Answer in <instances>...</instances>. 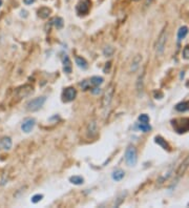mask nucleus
Wrapping results in <instances>:
<instances>
[{"instance_id": "27", "label": "nucleus", "mask_w": 189, "mask_h": 208, "mask_svg": "<svg viewBox=\"0 0 189 208\" xmlns=\"http://www.w3.org/2000/svg\"><path fill=\"white\" fill-rule=\"evenodd\" d=\"M43 199V195H35L34 197L32 198V202L33 203H38V202H40L41 200Z\"/></svg>"}, {"instance_id": "17", "label": "nucleus", "mask_w": 189, "mask_h": 208, "mask_svg": "<svg viewBox=\"0 0 189 208\" xmlns=\"http://www.w3.org/2000/svg\"><path fill=\"white\" fill-rule=\"evenodd\" d=\"M124 176H125L124 170H122V169H116L114 172H112V180H115V181H117V182H119V181H121L123 178H124Z\"/></svg>"}, {"instance_id": "10", "label": "nucleus", "mask_w": 189, "mask_h": 208, "mask_svg": "<svg viewBox=\"0 0 189 208\" xmlns=\"http://www.w3.org/2000/svg\"><path fill=\"white\" fill-rule=\"evenodd\" d=\"M90 2L89 0H82L81 2L77 5V12L79 14H86L89 11Z\"/></svg>"}, {"instance_id": "12", "label": "nucleus", "mask_w": 189, "mask_h": 208, "mask_svg": "<svg viewBox=\"0 0 189 208\" xmlns=\"http://www.w3.org/2000/svg\"><path fill=\"white\" fill-rule=\"evenodd\" d=\"M143 88H144V74H142L137 80V92L139 96L143 94Z\"/></svg>"}, {"instance_id": "28", "label": "nucleus", "mask_w": 189, "mask_h": 208, "mask_svg": "<svg viewBox=\"0 0 189 208\" xmlns=\"http://www.w3.org/2000/svg\"><path fill=\"white\" fill-rule=\"evenodd\" d=\"M183 58L189 59V46H185L183 49Z\"/></svg>"}, {"instance_id": "34", "label": "nucleus", "mask_w": 189, "mask_h": 208, "mask_svg": "<svg viewBox=\"0 0 189 208\" xmlns=\"http://www.w3.org/2000/svg\"><path fill=\"white\" fill-rule=\"evenodd\" d=\"M135 1H139V0H135Z\"/></svg>"}, {"instance_id": "3", "label": "nucleus", "mask_w": 189, "mask_h": 208, "mask_svg": "<svg viewBox=\"0 0 189 208\" xmlns=\"http://www.w3.org/2000/svg\"><path fill=\"white\" fill-rule=\"evenodd\" d=\"M166 41H167V31L166 28H164L161 32L160 36L158 37L157 44H156V51H157L158 55H162L164 53V49L166 46Z\"/></svg>"}, {"instance_id": "18", "label": "nucleus", "mask_w": 189, "mask_h": 208, "mask_svg": "<svg viewBox=\"0 0 189 208\" xmlns=\"http://www.w3.org/2000/svg\"><path fill=\"white\" fill-rule=\"evenodd\" d=\"M75 61H76V64H77L80 69H87V66H88L87 61H86L84 58H82V57H76Z\"/></svg>"}, {"instance_id": "25", "label": "nucleus", "mask_w": 189, "mask_h": 208, "mask_svg": "<svg viewBox=\"0 0 189 208\" xmlns=\"http://www.w3.org/2000/svg\"><path fill=\"white\" fill-rule=\"evenodd\" d=\"M103 54H104V56H106V57H110L114 54V48H112V46H106L105 48L103 49Z\"/></svg>"}, {"instance_id": "6", "label": "nucleus", "mask_w": 189, "mask_h": 208, "mask_svg": "<svg viewBox=\"0 0 189 208\" xmlns=\"http://www.w3.org/2000/svg\"><path fill=\"white\" fill-rule=\"evenodd\" d=\"M77 96V90L74 87H66L63 92V101L65 102H71L75 100Z\"/></svg>"}, {"instance_id": "8", "label": "nucleus", "mask_w": 189, "mask_h": 208, "mask_svg": "<svg viewBox=\"0 0 189 208\" xmlns=\"http://www.w3.org/2000/svg\"><path fill=\"white\" fill-rule=\"evenodd\" d=\"M86 131H87V137L88 138H94L98 133V124H97V122H96L94 120L90 121V122L88 123V125H87Z\"/></svg>"}, {"instance_id": "9", "label": "nucleus", "mask_w": 189, "mask_h": 208, "mask_svg": "<svg viewBox=\"0 0 189 208\" xmlns=\"http://www.w3.org/2000/svg\"><path fill=\"white\" fill-rule=\"evenodd\" d=\"M188 167H189V154L186 157V159L181 163V165L179 166L178 170H176V177H178V178L182 177L183 174H185V171H186Z\"/></svg>"}, {"instance_id": "21", "label": "nucleus", "mask_w": 189, "mask_h": 208, "mask_svg": "<svg viewBox=\"0 0 189 208\" xmlns=\"http://www.w3.org/2000/svg\"><path fill=\"white\" fill-rule=\"evenodd\" d=\"M69 182L74 185H82L84 183V179L80 176H73L69 178Z\"/></svg>"}, {"instance_id": "16", "label": "nucleus", "mask_w": 189, "mask_h": 208, "mask_svg": "<svg viewBox=\"0 0 189 208\" xmlns=\"http://www.w3.org/2000/svg\"><path fill=\"white\" fill-rule=\"evenodd\" d=\"M51 23L57 28V30H61L64 25V22H63V19L61 17H55L51 20Z\"/></svg>"}, {"instance_id": "31", "label": "nucleus", "mask_w": 189, "mask_h": 208, "mask_svg": "<svg viewBox=\"0 0 189 208\" xmlns=\"http://www.w3.org/2000/svg\"><path fill=\"white\" fill-rule=\"evenodd\" d=\"M123 200H124V197H120V198H119V201L117 202V203H115V206H116V207H118V206L123 202Z\"/></svg>"}, {"instance_id": "33", "label": "nucleus", "mask_w": 189, "mask_h": 208, "mask_svg": "<svg viewBox=\"0 0 189 208\" xmlns=\"http://www.w3.org/2000/svg\"><path fill=\"white\" fill-rule=\"evenodd\" d=\"M2 5V0H0V7Z\"/></svg>"}, {"instance_id": "4", "label": "nucleus", "mask_w": 189, "mask_h": 208, "mask_svg": "<svg viewBox=\"0 0 189 208\" xmlns=\"http://www.w3.org/2000/svg\"><path fill=\"white\" fill-rule=\"evenodd\" d=\"M115 94V86L114 85H109L107 87V89L105 90L103 95V98H102V107L103 108H107L108 106L110 105V103L112 101V97H114Z\"/></svg>"}, {"instance_id": "5", "label": "nucleus", "mask_w": 189, "mask_h": 208, "mask_svg": "<svg viewBox=\"0 0 189 208\" xmlns=\"http://www.w3.org/2000/svg\"><path fill=\"white\" fill-rule=\"evenodd\" d=\"M33 92H34V87H33L32 85H30V84H25V85L18 88L17 92H16V95H17L18 98L21 99V98L28 97L31 94H33Z\"/></svg>"}, {"instance_id": "22", "label": "nucleus", "mask_w": 189, "mask_h": 208, "mask_svg": "<svg viewBox=\"0 0 189 208\" xmlns=\"http://www.w3.org/2000/svg\"><path fill=\"white\" fill-rule=\"evenodd\" d=\"M187 34H188V28H187V26H182V28H180V30H179V32H178L179 41L184 39L185 37L187 36Z\"/></svg>"}, {"instance_id": "20", "label": "nucleus", "mask_w": 189, "mask_h": 208, "mask_svg": "<svg viewBox=\"0 0 189 208\" xmlns=\"http://www.w3.org/2000/svg\"><path fill=\"white\" fill-rule=\"evenodd\" d=\"M63 64H64V67H63V69H64L65 73L69 74L71 72V60H69L68 56H66L65 55L64 57H63Z\"/></svg>"}, {"instance_id": "19", "label": "nucleus", "mask_w": 189, "mask_h": 208, "mask_svg": "<svg viewBox=\"0 0 189 208\" xmlns=\"http://www.w3.org/2000/svg\"><path fill=\"white\" fill-rule=\"evenodd\" d=\"M176 110H178V112H181V113L187 112V110H189V102H181V103H179V104H176Z\"/></svg>"}, {"instance_id": "26", "label": "nucleus", "mask_w": 189, "mask_h": 208, "mask_svg": "<svg viewBox=\"0 0 189 208\" xmlns=\"http://www.w3.org/2000/svg\"><path fill=\"white\" fill-rule=\"evenodd\" d=\"M139 121L140 123H148L149 122V117L146 114H142L141 116H139Z\"/></svg>"}, {"instance_id": "13", "label": "nucleus", "mask_w": 189, "mask_h": 208, "mask_svg": "<svg viewBox=\"0 0 189 208\" xmlns=\"http://www.w3.org/2000/svg\"><path fill=\"white\" fill-rule=\"evenodd\" d=\"M141 61H142V56L141 55H137V56L132 59V62H131V65H130V71L131 72L137 71V69H139L140 64H141Z\"/></svg>"}, {"instance_id": "30", "label": "nucleus", "mask_w": 189, "mask_h": 208, "mask_svg": "<svg viewBox=\"0 0 189 208\" xmlns=\"http://www.w3.org/2000/svg\"><path fill=\"white\" fill-rule=\"evenodd\" d=\"M80 85H81L82 89L86 90V89H88V88H89V82H88V81H83L81 84H80Z\"/></svg>"}, {"instance_id": "14", "label": "nucleus", "mask_w": 189, "mask_h": 208, "mask_svg": "<svg viewBox=\"0 0 189 208\" xmlns=\"http://www.w3.org/2000/svg\"><path fill=\"white\" fill-rule=\"evenodd\" d=\"M155 142L158 144V145L162 146V147H163L164 149L170 150V146L168 145V143L166 142V140H164L163 138L161 137V136H157V137L155 138Z\"/></svg>"}, {"instance_id": "1", "label": "nucleus", "mask_w": 189, "mask_h": 208, "mask_svg": "<svg viewBox=\"0 0 189 208\" xmlns=\"http://www.w3.org/2000/svg\"><path fill=\"white\" fill-rule=\"evenodd\" d=\"M138 161V154H137V149L133 145H128V147L126 148L125 151V162L128 166L133 167L135 166Z\"/></svg>"}, {"instance_id": "2", "label": "nucleus", "mask_w": 189, "mask_h": 208, "mask_svg": "<svg viewBox=\"0 0 189 208\" xmlns=\"http://www.w3.org/2000/svg\"><path fill=\"white\" fill-rule=\"evenodd\" d=\"M45 101H46V98L44 96L42 97H37V98L33 99V100L28 101L26 103V110L28 112H37L39 110L43 105H44Z\"/></svg>"}, {"instance_id": "11", "label": "nucleus", "mask_w": 189, "mask_h": 208, "mask_svg": "<svg viewBox=\"0 0 189 208\" xmlns=\"http://www.w3.org/2000/svg\"><path fill=\"white\" fill-rule=\"evenodd\" d=\"M12 145H13V143H12V139L10 137H3L2 139L0 140V146H1L2 149L4 150L11 149Z\"/></svg>"}, {"instance_id": "23", "label": "nucleus", "mask_w": 189, "mask_h": 208, "mask_svg": "<svg viewBox=\"0 0 189 208\" xmlns=\"http://www.w3.org/2000/svg\"><path fill=\"white\" fill-rule=\"evenodd\" d=\"M104 82V79L102 77H99V76H94V77L90 78V83L94 86H99L101 85Z\"/></svg>"}, {"instance_id": "7", "label": "nucleus", "mask_w": 189, "mask_h": 208, "mask_svg": "<svg viewBox=\"0 0 189 208\" xmlns=\"http://www.w3.org/2000/svg\"><path fill=\"white\" fill-rule=\"evenodd\" d=\"M35 124H36V121L33 118H28L23 121V123L21 124V129L22 131H24L25 133H28L32 131V129L34 128Z\"/></svg>"}, {"instance_id": "29", "label": "nucleus", "mask_w": 189, "mask_h": 208, "mask_svg": "<svg viewBox=\"0 0 189 208\" xmlns=\"http://www.w3.org/2000/svg\"><path fill=\"white\" fill-rule=\"evenodd\" d=\"M90 92H92V95H99L100 92H101V88L98 87V86H96V87L92 88V89H90Z\"/></svg>"}, {"instance_id": "32", "label": "nucleus", "mask_w": 189, "mask_h": 208, "mask_svg": "<svg viewBox=\"0 0 189 208\" xmlns=\"http://www.w3.org/2000/svg\"><path fill=\"white\" fill-rule=\"evenodd\" d=\"M36 0H23V2L25 3L26 5H30V4H32V3H34Z\"/></svg>"}, {"instance_id": "15", "label": "nucleus", "mask_w": 189, "mask_h": 208, "mask_svg": "<svg viewBox=\"0 0 189 208\" xmlns=\"http://www.w3.org/2000/svg\"><path fill=\"white\" fill-rule=\"evenodd\" d=\"M38 15H39V17L42 18V19H46V18H48V16L51 15V9H48V7H40L38 11Z\"/></svg>"}, {"instance_id": "24", "label": "nucleus", "mask_w": 189, "mask_h": 208, "mask_svg": "<svg viewBox=\"0 0 189 208\" xmlns=\"http://www.w3.org/2000/svg\"><path fill=\"white\" fill-rule=\"evenodd\" d=\"M139 129L143 131V133H147V131L150 130L151 127L148 123H139Z\"/></svg>"}]
</instances>
